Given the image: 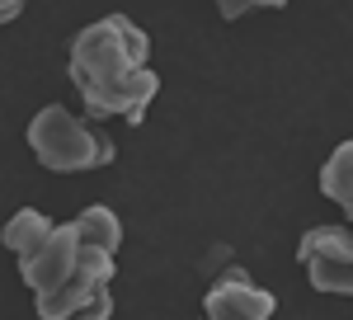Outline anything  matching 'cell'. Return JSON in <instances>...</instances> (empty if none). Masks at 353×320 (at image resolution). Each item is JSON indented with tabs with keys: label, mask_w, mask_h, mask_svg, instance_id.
Listing matches in <instances>:
<instances>
[{
	"label": "cell",
	"mask_w": 353,
	"mask_h": 320,
	"mask_svg": "<svg viewBox=\"0 0 353 320\" xmlns=\"http://www.w3.org/2000/svg\"><path fill=\"white\" fill-rule=\"evenodd\" d=\"M217 14L221 19H245L250 14V0H217Z\"/></svg>",
	"instance_id": "obj_10"
},
{
	"label": "cell",
	"mask_w": 353,
	"mask_h": 320,
	"mask_svg": "<svg viewBox=\"0 0 353 320\" xmlns=\"http://www.w3.org/2000/svg\"><path fill=\"white\" fill-rule=\"evenodd\" d=\"M113 278H118V254L81 240L76 273L61 288H52L48 297H33V311H38V320H109L113 316Z\"/></svg>",
	"instance_id": "obj_3"
},
{
	"label": "cell",
	"mask_w": 353,
	"mask_h": 320,
	"mask_svg": "<svg viewBox=\"0 0 353 320\" xmlns=\"http://www.w3.org/2000/svg\"><path fill=\"white\" fill-rule=\"evenodd\" d=\"M297 264L306 268L311 288L330 297H353V226L325 221L297 240Z\"/></svg>",
	"instance_id": "obj_4"
},
{
	"label": "cell",
	"mask_w": 353,
	"mask_h": 320,
	"mask_svg": "<svg viewBox=\"0 0 353 320\" xmlns=\"http://www.w3.org/2000/svg\"><path fill=\"white\" fill-rule=\"evenodd\" d=\"M66 76L81 94V113L99 123H141L151 99L161 94V76L151 66V33L128 14H104L71 38Z\"/></svg>",
	"instance_id": "obj_1"
},
{
	"label": "cell",
	"mask_w": 353,
	"mask_h": 320,
	"mask_svg": "<svg viewBox=\"0 0 353 320\" xmlns=\"http://www.w3.org/2000/svg\"><path fill=\"white\" fill-rule=\"evenodd\" d=\"M76 264H81V231H76V221H57L48 240L19 259V278L33 297H48L76 273Z\"/></svg>",
	"instance_id": "obj_5"
},
{
	"label": "cell",
	"mask_w": 353,
	"mask_h": 320,
	"mask_svg": "<svg viewBox=\"0 0 353 320\" xmlns=\"http://www.w3.org/2000/svg\"><path fill=\"white\" fill-rule=\"evenodd\" d=\"M24 137L38 165L52 170V174H85V170H104L118 160V141H113L109 128L66 104H43L28 118Z\"/></svg>",
	"instance_id": "obj_2"
},
{
	"label": "cell",
	"mask_w": 353,
	"mask_h": 320,
	"mask_svg": "<svg viewBox=\"0 0 353 320\" xmlns=\"http://www.w3.org/2000/svg\"><path fill=\"white\" fill-rule=\"evenodd\" d=\"M57 221L48 212H38V208H19V212L5 221V231H0V240H5V250L14 254V259H24L28 250H38L43 240H48V231H52Z\"/></svg>",
	"instance_id": "obj_8"
},
{
	"label": "cell",
	"mask_w": 353,
	"mask_h": 320,
	"mask_svg": "<svg viewBox=\"0 0 353 320\" xmlns=\"http://www.w3.org/2000/svg\"><path fill=\"white\" fill-rule=\"evenodd\" d=\"M76 231H81L85 245H99V250H109V254H118V245H123V221H118V212L104 208V203H90V208L76 217Z\"/></svg>",
	"instance_id": "obj_9"
},
{
	"label": "cell",
	"mask_w": 353,
	"mask_h": 320,
	"mask_svg": "<svg viewBox=\"0 0 353 320\" xmlns=\"http://www.w3.org/2000/svg\"><path fill=\"white\" fill-rule=\"evenodd\" d=\"M321 193L353 221V141H339L321 165Z\"/></svg>",
	"instance_id": "obj_7"
},
{
	"label": "cell",
	"mask_w": 353,
	"mask_h": 320,
	"mask_svg": "<svg viewBox=\"0 0 353 320\" xmlns=\"http://www.w3.org/2000/svg\"><path fill=\"white\" fill-rule=\"evenodd\" d=\"M283 5H288V0H250V14H254V10H283Z\"/></svg>",
	"instance_id": "obj_11"
},
{
	"label": "cell",
	"mask_w": 353,
	"mask_h": 320,
	"mask_svg": "<svg viewBox=\"0 0 353 320\" xmlns=\"http://www.w3.org/2000/svg\"><path fill=\"white\" fill-rule=\"evenodd\" d=\"M278 297L269 288H259L245 268H226L203 297V316L193 320H273Z\"/></svg>",
	"instance_id": "obj_6"
}]
</instances>
